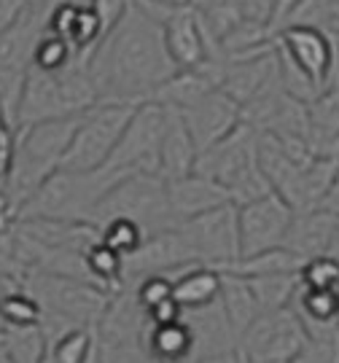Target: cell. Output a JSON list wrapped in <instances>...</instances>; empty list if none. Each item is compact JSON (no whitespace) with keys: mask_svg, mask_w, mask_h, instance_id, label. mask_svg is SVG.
<instances>
[{"mask_svg":"<svg viewBox=\"0 0 339 363\" xmlns=\"http://www.w3.org/2000/svg\"><path fill=\"white\" fill-rule=\"evenodd\" d=\"M337 162H339V143H337Z\"/></svg>","mask_w":339,"mask_h":363,"instance_id":"cell-49","label":"cell"},{"mask_svg":"<svg viewBox=\"0 0 339 363\" xmlns=\"http://www.w3.org/2000/svg\"><path fill=\"white\" fill-rule=\"evenodd\" d=\"M310 113V132H313V154L334 156L339 143V81L328 86L321 97L307 103Z\"/></svg>","mask_w":339,"mask_h":363,"instance_id":"cell-23","label":"cell"},{"mask_svg":"<svg viewBox=\"0 0 339 363\" xmlns=\"http://www.w3.org/2000/svg\"><path fill=\"white\" fill-rule=\"evenodd\" d=\"M277 81H280V70H277V52L272 46L269 52L256 54V57L226 60L221 91L229 94L240 108H245L259 97L261 91H267Z\"/></svg>","mask_w":339,"mask_h":363,"instance_id":"cell-17","label":"cell"},{"mask_svg":"<svg viewBox=\"0 0 339 363\" xmlns=\"http://www.w3.org/2000/svg\"><path fill=\"white\" fill-rule=\"evenodd\" d=\"M259 143L261 135L243 121L223 140H218L216 145H210L196 156L194 169L208 175L210 181L221 183L235 205L253 202V199L272 191L267 175L261 172Z\"/></svg>","mask_w":339,"mask_h":363,"instance_id":"cell-5","label":"cell"},{"mask_svg":"<svg viewBox=\"0 0 339 363\" xmlns=\"http://www.w3.org/2000/svg\"><path fill=\"white\" fill-rule=\"evenodd\" d=\"M94 0H46V9L52 6H73V9H91Z\"/></svg>","mask_w":339,"mask_h":363,"instance_id":"cell-44","label":"cell"},{"mask_svg":"<svg viewBox=\"0 0 339 363\" xmlns=\"http://www.w3.org/2000/svg\"><path fill=\"white\" fill-rule=\"evenodd\" d=\"M40 3H46V0H0V30L11 25L19 13H25L27 9L40 6Z\"/></svg>","mask_w":339,"mask_h":363,"instance_id":"cell-41","label":"cell"},{"mask_svg":"<svg viewBox=\"0 0 339 363\" xmlns=\"http://www.w3.org/2000/svg\"><path fill=\"white\" fill-rule=\"evenodd\" d=\"M87 261V272H89L91 283L103 288L105 294H116L124 286V259L116 250L105 245V242H94V245L84 253Z\"/></svg>","mask_w":339,"mask_h":363,"instance_id":"cell-28","label":"cell"},{"mask_svg":"<svg viewBox=\"0 0 339 363\" xmlns=\"http://www.w3.org/2000/svg\"><path fill=\"white\" fill-rule=\"evenodd\" d=\"M334 226H337V216H331L326 210L296 213L283 247H288L291 253H296L301 261L326 256L328 245H331V237H334Z\"/></svg>","mask_w":339,"mask_h":363,"instance_id":"cell-21","label":"cell"},{"mask_svg":"<svg viewBox=\"0 0 339 363\" xmlns=\"http://www.w3.org/2000/svg\"><path fill=\"white\" fill-rule=\"evenodd\" d=\"M221 304L232 328L237 331V337H243L245 328L261 315L259 301L253 296L248 280L240 274L221 272Z\"/></svg>","mask_w":339,"mask_h":363,"instance_id":"cell-25","label":"cell"},{"mask_svg":"<svg viewBox=\"0 0 339 363\" xmlns=\"http://www.w3.org/2000/svg\"><path fill=\"white\" fill-rule=\"evenodd\" d=\"M291 363H339V345H321L310 339L304 352Z\"/></svg>","mask_w":339,"mask_h":363,"instance_id":"cell-39","label":"cell"},{"mask_svg":"<svg viewBox=\"0 0 339 363\" xmlns=\"http://www.w3.org/2000/svg\"><path fill=\"white\" fill-rule=\"evenodd\" d=\"M194 363H250L245 358V352L235 347V350H226V352H218V355H208V358H199Z\"/></svg>","mask_w":339,"mask_h":363,"instance_id":"cell-42","label":"cell"},{"mask_svg":"<svg viewBox=\"0 0 339 363\" xmlns=\"http://www.w3.org/2000/svg\"><path fill=\"white\" fill-rule=\"evenodd\" d=\"M183 320H186V325L194 334L196 361L240 347V337H237V331L232 328L226 312H223L221 298H216L213 304L199 307V310H186L183 312Z\"/></svg>","mask_w":339,"mask_h":363,"instance_id":"cell-20","label":"cell"},{"mask_svg":"<svg viewBox=\"0 0 339 363\" xmlns=\"http://www.w3.org/2000/svg\"><path fill=\"white\" fill-rule=\"evenodd\" d=\"M318 210H326V213H331V216L339 218V172H337V178H334V183L328 186L326 196H323V202H321Z\"/></svg>","mask_w":339,"mask_h":363,"instance_id":"cell-43","label":"cell"},{"mask_svg":"<svg viewBox=\"0 0 339 363\" xmlns=\"http://www.w3.org/2000/svg\"><path fill=\"white\" fill-rule=\"evenodd\" d=\"M40 363H57V361H54V355L49 352V347H46V355H43V361H40Z\"/></svg>","mask_w":339,"mask_h":363,"instance_id":"cell-47","label":"cell"},{"mask_svg":"<svg viewBox=\"0 0 339 363\" xmlns=\"http://www.w3.org/2000/svg\"><path fill=\"white\" fill-rule=\"evenodd\" d=\"M100 242H105L111 250H116L121 259H127L145 242V232L135 220L113 218L100 226Z\"/></svg>","mask_w":339,"mask_h":363,"instance_id":"cell-33","label":"cell"},{"mask_svg":"<svg viewBox=\"0 0 339 363\" xmlns=\"http://www.w3.org/2000/svg\"><path fill=\"white\" fill-rule=\"evenodd\" d=\"M81 116L52 118V121H38L16 130L13 162L9 178L3 183V202L11 223L16 213L33 199V194L62 167V159L79 130Z\"/></svg>","mask_w":339,"mask_h":363,"instance_id":"cell-2","label":"cell"},{"mask_svg":"<svg viewBox=\"0 0 339 363\" xmlns=\"http://www.w3.org/2000/svg\"><path fill=\"white\" fill-rule=\"evenodd\" d=\"M100 103H151L162 84L178 73L162 35V25L135 3L89 60Z\"/></svg>","mask_w":339,"mask_h":363,"instance_id":"cell-1","label":"cell"},{"mask_svg":"<svg viewBox=\"0 0 339 363\" xmlns=\"http://www.w3.org/2000/svg\"><path fill=\"white\" fill-rule=\"evenodd\" d=\"M130 9H132V0H94V3H91V11L97 13L105 35L116 30L118 22L124 19V13L130 11Z\"/></svg>","mask_w":339,"mask_h":363,"instance_id":"cell-37","label":"cell"},{"mask_svg":"<svg viewBox=\"0 0 339 363\" xmlns=\"http://www.w3.org/2000/svg\"><path fill=\"white\" fill-rule=\"evenodd\" d=\"M46 347L57 363H87L100 347V337H97V328L79 325V328L65 331L54 342H46Z\"/></svg>","mask_w":339,"mask_h":363,"instance_id":"cell-29","label":"cell"},{"mask_svg":"<svg viewBox=\"0 0 339 363\" xmlns=\"http://www.w3.org/2000/svg\"><path fill=\"white\" fill-rule=\"evenodd\" d=\"M22 288L38 298L43 312L62 315L70 323L89 325V328H97L108 301L113 296V294H105L103 288L84 283V280H70V277L43 272H30Z\"/></svg>","mask_w":339,"mask_h":363,"instance_id":"cell-10","label":"cell"},{"mask_svg":"<svg viewBox=\"0 0 339 363\" xmlns=\"http://www.w3.org/2000/svg\"><path fill=\"white\" fill-rule=\"evenodd\" d=\"M13 148H16V127L6 118L3 108H0V191H3L6 178H9V169H11Z\"/></svg>","mask_w":339,"mask_h":363,"instance_id":"cell-38","label":"cell"},{"mask_svg":"<svg viewBox=\"0 0 339 363\" xmlns=\"http://www.w3.org/2000/svg\"><path fill=\"white\" fill-rule=\"evenodd\" d=\"M310 345V334L294 307L261 312L240 337V350L250 363H291Z\"/></svg>","mask_w":339,"mask_h":363,"instance_id":"cell-11","label":"cell"},{"mask_svg":"<svg viewBox=\"0 0 339 363\" xmlns=\"http://www.w3.org/2000/svg\"><path fill=\"white\" fill-rule=\"evenodd\" d=\"M245 280H248L250 291H253V296L259 301L261 312H274L291 307L301 288L299 272L264 274V277H245Z\"/></svg>","mask_w":339,"mask_h":363,"instance_id":"cell-27","label":"cell"},{"mask_svg":"<svg viewBox=\"0 0 339 363\" xmlns=\"http://www.w3.org/2000/svg\"><path fill=\"white\" fill-rule=\"evenodd\" d=\"M189 264H196V261L191 259L178 226L167 232H157L145 237L143 245L124 259V286H135L138 280L151 277V274L170 277Z\"/></svg>","mask_w":339,"mask_h":363,"instance_id":"cell-15","label":"cell"},{"mask_svg":"<svg viewBox=\"0 0 339 363\" xmlns=\"http://www.w3.org/2000/svg\"><path fill=\"white\" fill-rule=\"evenodd\" d=\"M135 108L138 105L132 103H97L94 108H89L81 116L79 130L70 140V148L60 169H70V172L103 169L127 130Z\"/></svg>","mask_w":339,"mask_h":363,"instance_id":"cell-8","label":"cell"},{"mask_svg":"<svg viewBox=\"0 0 339 363\" xmlns=\"http://www.w3.org/2000/svg\"><path fill=\"white\" fill-rule=\"evenodd\" d=\"M334 43H337V57H339V30L334 33Z\"/></svg>","mask_w":339,"mask_h":363,"instance_id":"cell-48","label":"cell"},{"mask_svg":"<svg viewBox=\"0 0 339 363\" xmlns=\"http://www.w3.org/2000/svg\"><path fill=\"white\" fill-rule=\"evenodd\" d=\"M113 218L135 220L145 232V237L175 229L178 223L170 210L167 181L154 172H138V175L118 181L97 205L91 223L100 229L103 223Z\"/></svg>","mask_w":339,"mask_h":363,"instance_id":"cell-7","label":"cell"},{"mask_svg":"<svg viewBox=\"0 0 339 363\" xmlns=\"http://www.w3.org/2000/svg\"><path fill=\"white\" fill-rule=\"evenodd\" d=\"M97 103L100 91L91 78L87 57H79L62 73H43L38 67H30L16 111V130L52 118L81 116Z\"/></svg>","mask_w":339,"mask_h":363,"instance_id":"cell-4","label":"cell"},{"mask_svg":"<svg viewBox=\"0 0 339 363\" xmlns=\"http://www.w3.org/2000/svg\"><path fill=\"white\" fill-rule=\"evenodd\" d=\"M183 242L191 259L205 267H216L221 272L226 264L237 261L240 253V223H237V205L226 202L191 220L178 223Z\"/></svg>","mask_w":339,"mask_h":363,"instance_id":"cell-12","label":"cell"},{"mask_svg":"<svg viewBox=\"0 0 339 363\" xmlns=\"http://www.w3.org/2000/svg\"><path fill=\"white\" fill-rule=\"evenodd\" d=\"M167 199H170V210L175 216V223H183V220H191L202 213H208L213 208H221L229 199V191L223 189L221 183L210 181L208 175L202 172H189L183 178H175V181H167Z\"/></svg>","mask_w":339,"mask_h":363,"instance_id":"cell-18","label":"cell"},{"mask_svg":"<svg viewBox=\"0 0 339 363\" xmlns=\"http://www.w3.org/2000/svg\"><path fill=\"white\" fill-rule=\"evenodd\" d=\"M103 363H108V358H105V355H103Z\"/></svg>","mask_w":339,"mask_h":363,"instance_id":"cell-50","label":"cell"},{"mask_svg":"<svg viewBox=\"0 0 339 363\" xmlns=\"http://www.w3.org/2000/svg\"><path fill=\"white\" fill-rule=\"evenodd\" d=\"M162 108H165V127H162V143H159V175L165 181H175L194 172L199 151L181 111L167 105Z\"/></svg>","mask_w":339,"mask_h":363,"instance_id":"cell-19","label":"cell"},{"mask_svg":"<svg viewBox=\"0 0 339 363\" xmlns=\"http://www.w3.org/2000/svg\"><path fill=\"white\" fill-rule=\"evenodd\" d=\"M162 35H165L170 60L178 70H194V67L205 65L208 60L223 57L216 38L202 25L199 11L191 6L178 9L170 16L162 25Z\"/></svg>","mask_w":339,"mask_h":363,"instance_id":"cell-14","label":"cell"},{"mask_svg":"<svg viewBox=\"0 0 339 363\" xmlns=\"http://www.w3.org/2000/svg\"><path fill=\"white\" fill-rule=\"evenodd\" d=\"M87 363H103V347H97V352H94Z\"/></svg>","mask_w":339,"mask_h":363,"instance_id":"cell-46","label":"cell"},{"mask_svg":"<svg viewBox=\"0 0 339 363\" xmlns=\"http://www.w3.org/2000/svg\"><path fill=\"white\" fill-rule=\"evenodd\" d=\"M76 60H79V54L65 38L43 30V35L35 43V52H33V67H38L43 73H62Z\"/></svg>","mask_w":339,"mask_h":363,"instance_id":"cell-31","label":"cell"},{"mask_svg":"<svg viewBox=\"0 0 339 363\" xmlns=\"http://www.w3.org/2000/svg\"><path fill=\"white\" fill-rule=\"evenodd\" d=\"M304 261L291 253L288 247H272L256 256H243V259L226 264L221 272L240 274V277H264V274H286V272H299Z\"/></svg>","mask_w":339,"mask_h":363,"instance_id":"cell-26","label":"cell"},{"mask_svg":"<svg viewBox=\"0 0 339 363\" xmlns=\"http://www.w3.org/2000/svg\"><path fill=\"white\" fill-rule=\"evenodd\" d=\"M145 347L157 358V363H194V334L186 320L165 325H148L145 331Z\"/></svg>","mask_w":339,"mask_h":363,"instance_id":"cell-24","label":"cell"},{"mask_svg":"<svg viewBox=\"0 0 339 363\" xmlns=\"http://www.w3.org/2000/svg\"><path fill=\"white\" fill-rule=\"evenodd\" d=\"M43 320V307L33 294L22 291H9L0 296V323L3 328H30L40 325Z\"/></svg>","mask_w":339,"mask_h":363,"instance_id":"cell-30","label":"cell"},{"mask_svg":"<svg viewBox=\"0 0 339 363\" xmlns=\"http://www.w3.org/2000/svg\"><path fill=\"white\" fill-rule=\"evenodd\" d=\"M103 355L108 358V363H157V358L145 347V339H140V342H124V345H113V347H103Z\"/></svg>","mask_w":339,"mask_h":363,"instance_id":"cell-36","label":"cell"},{"mask_svg":"<svg viewBox=\"0 0 339 363\" xmlns=\"http://www.w3.org/2000/svg\"><path fill=\"white\" fill-rule=\"evenodd\" d=\"M165 127V108L159 103H143L135 108L127 130L105 162V172L113 181H124L138 172L159 175V143Z\"/></svg>","mask_w":339,"mask_h":363,"instance_id":"cell-9","label":"cell"},{"mask_svg":"<svg viewBox=\"0 0 339 363\" xmlns=\"http://www.w3.org/2000/svg\"><path fill=\"white\" fill-rule=\"evenodd\" d=\"M127 288L135 291V298H138V304L145 312L151 310V307H157V304H162V301L172 298V280L165 277V274H151V277H143L135 286H127Z\"/></svg>","mask_w":339,"mask_h":363,"instance_id":"cell-35","label":"cell"},{"mask_svg":"<svg viewBox=\"0 0 339 363\" xmlns=\"http://www.w3.org/2000/svg\"><path fill=\"white\" fill-rule=\"evenodd\" d=\"M280 86L299 103H313L339 81L334 35L321 27H286L274 35Z\"/></svg>","mask_w":339,"mask_h":363,"instance_id":"cell-3","label":"cell"},{"mask_svg":"<svg viewBox=\"0 0 339 363\" xmlns=\"http://www.w3.org/2000/svg\"><path fill=\"white\" fill-rule=\"evenodd\" d=\"M326 256H331V259L339 261V218H337V226H334V237H331V245H328Z\"/></svg>","mask_w":339,"mask_h":363,"instance_id":"cell-45","label":"cell"},{"mask_svg":"<svg viewBox=\"0 0 339 363\" xmlns=\"http://www.w3.org/2000/svg\"><path fill=\"white\" fill-rule=\"evenodd\" d=\"M294 208L274 191L259 196L253 202L237 205V223H240V253L256 256L264 250L286 245L288 229L294 223ZM240 256V259H243Z\"/></svg>","mask_w":339,"mask_h":363,"instance_id":"cell-13","label":"cell"},{"mask_svg":"<svg viewBox=\"0 0 339 363\" xmlns=\"http://www.w3.org/2000/svg\"><path fill=\"white\" fill-rule=\"evenodd\" d=\"M334 3H339V0H334Z\"/></svg>","mask_w":339,"mask_h":363,"instance_id":"cell-51","label":"cell"},{"mask_svg":"<svg viewBox=\"0 0 339 363\" xmlns=\"http://www.w3.org/2000/svg\"><path fill=\"white\" fill-rule=\"evenodd\" d=\"M299 280L304 288L339 291V261L331 256H318V259L304 261V267L299 269Z\"/></svg>","mask_w":339,"mask_h":363,"instance_id":"cell-34","label":"cell"},{"mask_svg":"<svg viewBox=\"0 0 339 363\" xmlns=\"http://www.w3.org/2000/svg\"><path fill=\"white\" fill-rule=\"evenodd\" d=\"M6 331V350L11 363H40L46 355V337L40 325L30 328H3Z\"/></svg>","mask_w":339,"mask_h":363,"instance_id":"cell-32","label":"cell"},{"mask_svg":"<svg viewBox=\"0 0 339 363\" xmlns=\"http://www.w3.org/2000/svg\"><path fill=\"white\" fill-rule=\"evenodd\" d=\"M145 318H148V325L175 323V320H181L183 318V310L175 298H167V301H162V304H157V307H151V310L145 312Z\"/></svg>","mask_w":339,"mask_h":363,"instance_id":"cell-40","label":"cell"},{"mask_svg":"<svg viewBox=\"0 0 339 363\" xmlns=\"http://www.w3.org/2000/svg\"><path fill=\"white\" fill-rule=\"evenodd\" d=\"M181 113L199 154L210 145H216L218 140H223L229 132L243 124V108L221 89L202 94L199 100L186 105Z\"/></svg>","mask_w":339,"mask_h":363,"instance_id":"cell-16","label":"cell"},{"mask_svg":"<svg viewBox=\"0 0 339 363\" xmlns=\"http://www.w3.org/2000/svg\"><path fill=\"white\" fill-rule=\"evenodd\" d=\"M172 280V298L181 304V310H199L208 307L216 298H221V272L205 264H189L170 274Z\"/></svg>","mask_w":339,"mask_h":363,"instance_id":"cell-22","label":"cell"},{"mask_svg":"<svg viewBox=\"0 0 339 363\" xmlns=\"http://www.w3.org/2000/svg\"><path fill=\"white\" fill-rule=\"evenodd\" d=\"M105 169L97 172H70L57 169L49 181L33 194V199L16 213L13 220L54 218V220H84L91 223L94 210L103 196L116 186Z\"/></svg>","mask_w":339,"mask_h":363,"instance_id":"cell-6","label":"cell"}]
</instances>
